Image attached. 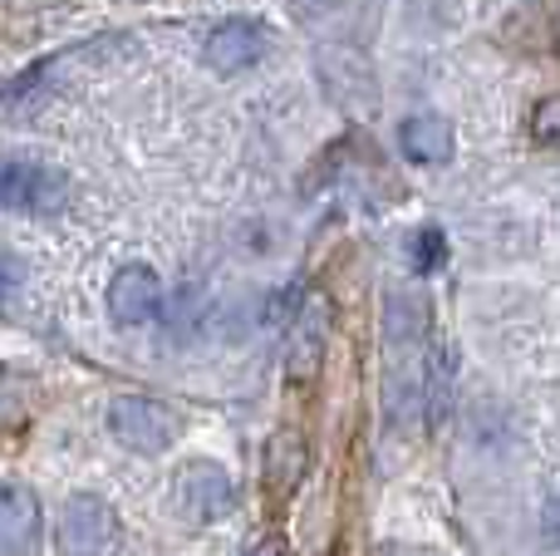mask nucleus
Wrapping results in <instances>:
<instances>
[{"mask_svg":"<svg viewBox=\"0 0 560 556\" xmlns=\"http://www.w3.org/2000/svg\"><path fill=\"white\" fill-rule=\"evenodd\" d=\"M0 207L20 217H55L69 207V177L35 158L0 163Z\"/></svg>","mask_w":560,"mask_h":556,"instance_id":"f257e3e1","label":"nucleus"},{"mask_svg":"<svg viewBox=\"0 0 560 556\" xmlns=\"http://www.w3.org/2000/svg\"><path fill=\"white\" fill-rule=\"evenodd\" d=\"M329 335H335V305L325 291H310L295 305V321H290V340H285V374L290 384H315L325 370L329 355Z\"/></svg>","mask_w":560,"mask_h":556,"instance_id":"f03ea898","label":"nucleus"},{"mask_svg":"<svg viewBox=\"0 0 560 556\" xmlns=\"http://www.w3.org/2000/svg\"><path fill=\"white\" fill-rule=\"evenodd\" d=\"M124 542V522L94 493H79L65 502V518H59V552L65 556H114Z\"/></svg>","mask_w":560,"mask_h":556,"instance_id":"7ed1b4c3","label":"nucleus"},{"mask_svg":"<svg viewBox=\"0 0 560 556\" xmlns=\"http://www.w3.org/2000/svg\"><path fill=\"white\" fill-rule=\"evenodd\" d=\"M108 429L133 453H163V449H173V439H177L173 409L158 399H143V394H124V399L108 404Z\"/></svg>","mask_w":560,"mask_h":556,"instance_id":"20e7f679","label":"nucleus"},{"mask_svg":"<svg viewBox=\"0 0 560 556\" xmlns=\"http://www.w3.org/2000/svg\"><path fill=\"white\" fill-rule=\"evenodd\" d=\"M173 493H177V512H183L187 522H197V528L226 518V512H232V502H236L232 478H226L217 463H207V459L187 463V468L177 473V488Z\"/></svg>","mask_w":560,"mask_h":556,"instance_id":"39448f33","label":"nucleus"},{"mask_svg":"<svg viewBox=\"0 0 560 556\" xmlns=\"http://www.w3.org/2000/svg\"><path fill=\"white\" fill-rule=\"evenodd\" d=\"M266 45H271V30H266L261 20L232 15V20H222V25L207 35L202 59H207V69H217V74H242V69L261 65Z\"/></svg>","mask_w":560,"mask_h":556,"instance_id":"423d86ee","label":"nucleus"},{"mask_svg":"<svg viewBox=\"0 0 560 556\" xmlns=\"http://www.w3.org/2000/svg\"><path fill=\"white\" fill-rule=\"evenodd\" d=\"M108 315L128 331L163 315V281H158L153 266H118L114 281H108Z\"/></svg>","mask_w":560,"mask_h":556,"instance_id":"0eeeda50","label":"nucleus"},{"mask_svg":"<svg viewBox=\"0 0 560 556\" xmlns=\"http://www.w3.org/2000/svg\"><path fill=\"white\" fill-rule=\"evenodd\" d=\"M45 528L39 498L25 483H0V556H30Z\"/></svg>","mask_w":560,"mask_h":556,"instance_id":"6e6552de","label":"nucleus"},{"mask_svg":"<svg viewBox=\"0 0 560 556\" xmlns=\"http://www.w3.org/2000/svg\"><path fill=\"white\" fill-rule=\"evenodd\" d=\"M310 473V443L300 429H276L271 439H266V453H261V483L271 498H290V493L305 483Z\"/></svg>","mask_w":560,"mask_h":556,"instance_id":"1a4fd4ad","label":"nucleus"},{"mask_svg":"<svg viewBox=\"0 0 560 556\" xmlns=\"http://www.w3.org/2000/svg\"><path fill=\"white\" fill-rule=\"evenodd\" d=\"M398 148H404L408 163L438 167L453 158L457 138H453V124H447L443 114H408L404 124H398Z\"/></svg>","mask_w":560,"mask_h":556,"instance_id":"9d476101","label":"nucleus"},{"mask_svg":"<svg viewBox=\"0 0 560 556\" xmlns=\"http://www.w3.org/2000/svg\"><path fill=\"white\" fill-rule=\"evenodd\" d=\"M453 390H457V345L438 340L423 360V394H418V404H423L428 429L433 433L443 429L447 414H453Z\"/></svg>","mask_w":560,"mask_h":556,"instance_id":"9b49d317","label":"nucleus"},{"mask_svg":"<svg viewBox=\"0 0 560 556\" xmlns=\"http://www.w3.org/2000/svg\"><path fill=\"white\" fill-rule=\"evenodd\" d=\"M423 335H428V301L418 291H388V301H384V340H388V350H394V360L418 355Z\"/></svg>","mask_w":560,"mask_h":556,"instance_id":"f8f14e48","label":"nucleus"},{"mask_svg":"<svg viewBox=\"0 0 560 556\" xmlns=\"http://www.w3.org/2000/svg\"><path fill=\"white\" fill-rule=\"evenodd\" d=\"M408 262H413V271L418 276H428V271H438V266L447 262V236L438 232V227H423V232L408 242Z\"/></svg>","mask_w":560,"mask_h":556,"instance_id":"ddd939ff","label":"nucleus"},{"mask_svg":"<svg viewBox=\"0 0 560 556\" xmlns=\"http://www.w3.org/2000/svg\"><path fill=\"white\" fill-rule=\"evenodd\" d=\"M532 134L536 143H560V94H546L532 108Z\"/></svg>","mask_w":560,"mask_h":556,"instance_id":"4468645a","label":"nucleus"},{"mask_svg":"<svg viewBox=\"0 0 560 556\" xmlns=\"http://www.w3.org/2000/svg\"><path fill=\"white\" fill-rule=\"evenodd\" d=\"M20 291H25V266L10 252H0V311H10L20 301Z\"/></svg>","mask_w":560,"mask_h":556,"instance_id":"2eb2a0df","label":"nucleus"},{"mask_svg":"<svg viewBox=\"0 0 560 556\" xmlns=\"http://www.w3.org/2000/svg\"><path fill=\"white\" fill-rule=\"evenodd\" d=\"M541 537L551 542V547H560V493L541 508Z\"/></svg>","mask_w":560,"mask_h":556,"instance_id":"dca6fc26","label":"nucleus"},{"mask_svg":"<svg viewBox=\"0 0 560 556\" xmlns=\"http://www.w3.org/2000/svg\"><path fill=\"white\" fill-rule=\"evenodd\" d=\"M300 10H305V15H335L339 5H345V0H295Z\"/></svg>","mask_w":560,"mask_h":556,"instance_id":"f3484780","label":"nucleus"},{"mask_svg":"<svg viewBox=\"0 0 560 556\" xmlns=\"http://www.w3.org/2000/svg\"><path fill=\"white\" fill-rule=\"evenodd\" d=\"M246 556H290V552H285V542H280V537H266V542H256Z\"/></svg>","mask_w":560,"mask_h":556,"instance_id":"a211bd4d","label":"nucleus"}]
</instances>
